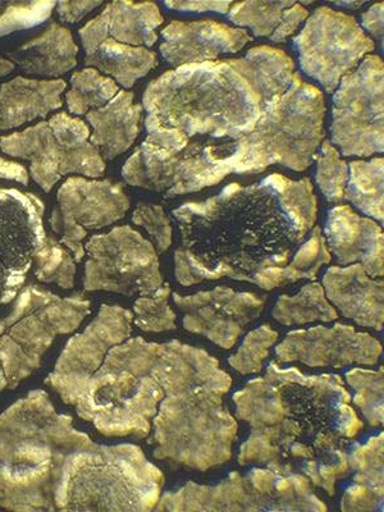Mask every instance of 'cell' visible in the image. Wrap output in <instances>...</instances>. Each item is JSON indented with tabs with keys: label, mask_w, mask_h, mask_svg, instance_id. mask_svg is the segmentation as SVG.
Wrapping results in <instances>:
<instances>
[{
	"label": "cell",
	"mask_w": 384,
	"mask_h": 512,
	"mask_svg": "<svg viewBox=\"0 0 384 512\" xmlns=\"http://www.w3.org/2000/svg\"><path fill=\"white\" fill-rule=\"evenodd\" d=\"M351 399L337 374L306 376L272 361L264 377L233 395L237 419L251 425L239 464L304 474L335 496L338 480L350 474L347 448L364 428Z\"/></svg>",
	"instance_id": "6da1fadb"
},
{
	"label": "cell",
	"mask_w": 384,
	"mask_h": 512,
	"mask_svg": "<svg viewBox=\"0 0 384 512\" xmlns=\"http://www.w3.org/2000/svg\"><path fill=\"white\" fill-rule=\"evenodd\" d=\"M182 246L175 251V276L190 287L223 277L256 285L267 269L286 267L305 237L263 180L230 184L214 198L173 210Z\"/></svg>",
	"instance_id": "7a4b0ae2"
},
{
	"label": "cell",
	"mask_w": 384,
	"mask_h": 512,
	"mask_svg": "<svg viewBox=\"0 0 384 512\" xmlns=\"http://www.w3.org/2000/svg\"><path fill=\"white\" fill-rule=\"evenodd\" d=\"M285 50L260 45L240 58L186 64L149 82L144 111L189 137L233 139L249 134L267 105L294 81Z\"/></svg>",
	"instance_id": "3957f363"
},
{
	"label": "cell",
	"mask_w": 384,
	"mask_h": 512,
	"mask_svg": "<svg viewBox=\"0 0 384 512\" xmlns=\"http://www.w3.org/2000/svg\"><path fill=\"white\" fill-rule=\"evenodd\" d=\"M59 414L48 393H27L0 415V506L79 511L100 445Z\"/></svg>",
	"instance_id": "277c9868"
},
{
	"label": "cell",
	"mask_w": 384,
	"mask_h": 512,
	"mask_svg": "<svg viewBox=\"0 0 384 512\" xmlns=\"http://www.w3.org/2000/svg\"><path fill=\"white\" fill-rule=\"evenodd\" d=\"M157 369L164 399L149 438L154 459L201 473L228 463L239 428L223 401L230 374L207 351L178 340L162 344Z\"/></svg>",
	"instance_id": "5b68a950"
},
{
	"label": "cell",
	"mask_w": 384,
	"mask_h": 512,
	"mask_svg": "<svg viewBox=\"0 0 384 512\" xmlns=\"http://www.w3.org/2000/svg\"><path fill=\"white\" fill-rule=\"evenodd\" d=\"M160 347L141 337L113 346L73 405L77 415L105 437H148L164 399Z\"/></svg>",
	"instance_id": "8992f818"
},
{
	"label": "cell",
	"mask_w": 384,
	"mask_h": 512,
	"mask_svg": "<svg viewBox=\"0 0 384 512\" xmlns=\"http://www.w3.org/2000/svg\"><path fill=\"white\" fill-rule=\"evenodd\" d=\"M326 112L322 90L296 72L286 93L265 107L249 134L237 139L244 158L235 173H262L273 164L306 171L326 136Z\"/></svg>",
	"instance_id": "52a82bcc"
},
{
	"label": "cell",
	"mask_w": 384,
	"mask_h": 512,
	"mask_svg": "<svg viewBox=\"0 0 384 512\" xmlns=\"http://www.w3.org/2000/svg\"><path fill=\"white\" fill-rule=\"evenodd\" d=\"M90 313V300L82 295L25 287L12 312L0 319V393L20 386L40 368L56 338L76 331Z\"/></svg>",
	"instance_id": "ba28073f"
},
{
	"label": "cell",
	"mask_w": 384,
	"mask_h": 512,
	"mask_svg": "<svg viewBox=\"0 0 384 512\" xmlns=\"http://www.w3.org/2000/svg\"><path fill=\"white\" fill-rule=\"evenodd\" d=\"M242 158L239 141L233 139L195 136L180 152L144 141L126 160L122 177L127 185L175 198L221 184Z\"/></svg>",
	"instance_id": "9c48e42d"
},
{
	"label": "cell",
	"mask_w": 384,
	"mask_h": 512,
	"mask_svg": "<svg viewBox=\"0 0 384 512\" xmlns=\"http://www.w3.org/2000/svg\"><path fill=\"white\" fill-rule=\"evenodd\" d=\"M304 474L253 469L248 477L232 472L217 486L189 482L160 496L155 511H327Z\"/></svg>",
	"instance_id": "30bf717a"
},
{
	"label": "cell",
	"mask_w": 384,
	"mask_h": 512,
	"mask_svg": "<svg viewBox=\"0 0 384 512\" xmlns=\"http://www.w3.org/2000/svg\"><path fill=\"white\" fill-rule=\"evenodd\" d=\"M91 130L85 121L70 113L54 114L22 131L0 137V150L11 158L30 163V176L50 192L63 176L102 177L107 164L90 143Z\"/></svg>",
	"instance_id": "8fae6325"
},
{
	"label": "cell",
	"mask_w": 384,
	"mask_h": 512,
	"mask_svg": "<svg viewBox=\"0 0 384 512\" xmlns=\"http://www.w3.org/2000/svg\"><path fill=\"white\" fill-rule=\"evenodd\" d=\"M331 143L344 157L384 152V64L369 54L333 93Z\"/></svg>",
	"instance_id": "7c38bea8"
},
{
	"label": "cell",
	"mask_w": 384,
	"mask_h": 512,
	"mask_svg": "<svg viewBox=\"0 0 384 512\" xmlns=\"http://www.w3.org/2000/svg\"><path fill=\"white\" fill-rule=\"evenodd\" d=\"M84 290L150 296L164 285L157 250L131 226L95 235L85 244Z\"/></svg>",
	"instance_id": "4fadbf2b"
},
{
	"label": "cell",
	"mask_w": 384,
	"mask_h": 512,
	"mask_svg": "<svg viewBox=\"0 0 384 512\" xmlns=\"http://www.w3.org/2000/svg\"><path fill=\"white\" fill-rule=\"evenodd\" d=\"M301 71L335 93L346 75L376 50L354 16L322 6L305 21L294 39Z\"/></svg>",
	"instance_id": "5bb4252c"
},
{
	"label": "cell",
	"mask_w": 384,
	"mask_h": 512,
	"mask_svg": "<svg viewBox=\"0 0 384 512\" xmlns=\"http://www.w3.org/2000/svg\"><path fill=\"white\" fill-rule=\"evenodd\" d=\"M50 227L76 263L84 260L82 244L89 231L103 230L126 217L131 201L121 184L82 176L67 178L57 192Z\"/></svg>",
	"instance_id": "9a60e30c"
},
{
	"label": "cell",
	"mask_w": 384,
	"mask_h": 512,
	"mask_svg": "<svg viewBox=\"0 0 384 512\" xmlns=\"http://www.w3.org/2000/svg\"><path fill=\"white\" fill-rule=\"evenodd\" d=\"M44 214L35 194L0 187V305L16 300L47 244Z\"/></svg>",
	"instance_id": "2e32d148"
},
{
	"label": "cell",
	"mask_w": 384,
	"mask_h": 512,
	"mask_svg": "<svg viewBox=\"0 0 384 512\" xmlns=\"http://www.w3.org/2000/svg\"><path fill=\"white\" fill-rule=\"evenodd\" d=\"M132 324L134 313L131 310L120 305H102L93 322L67 342L45 383L64 404L75 405L108 351L131 337Z\"/></svg>",
	"instance_id": "e0dca14e"
},
{
	"label": "cell",
	"mask_w": 384,
	"mask_h": 512,
	"mask_svg": "<svg viewBox=\"0 0 384 512\" xmlns=\"http://www.w3.org/2000/svg\"><path fill=\"white\" fill-rule=\"evenodd\" d=\"M382 352L383 346L376 337L341 323L296 329L276 347L280 363H301L309 368L374 367Z\"/></svg>",
	"instance_id": "ac0fdd59"
},
{
	"label": "cell",
	"mask_w": 384,
	"mask_h": 512,
	"mask_svg": "<svg viewBox=\"0 0 384 512\" xmlns=\"http://www.w3.org/2000/svg\"><path fill=\"white\" fill-rule=\"evenodd\" d=\"M172 296L184 313L186 331L208 338L223 350H231L237 344L265 306L263 297L254 292H237L226 286L186 296L175 292Z\"/></svg>",
	"instance_id": "d6986e66"
},
{
	"label": "cell",
	"mask_w": 384,
	"mask_h": 512,
	"mask_svg": "<svg viewBox=\"0 0 384 512\" xmlns=\"http://www.w3.org/2000/svg\"><path fill=\"white\" fill-rule=\"evenodd\" d=\"M159 52L177 68L186 64L218 61L223 54H235L253 41L249 32L212 20L172 21L164 27Z\"/></svg>",
	"instance_id": "ffe728a7"
},
{
	"label": "cell",
	"mask_w": 384,
	"mask_h": 512,
	"mask_svg": "<svg viewBox=\"0 0 384 512\" xmlns=\"http://www.w3.org/2000/svg\"><path fill=\"white\" fill-rule=\"evenodd\" d=\"M324 239L337 265H363L369 277L384 274V235L374 219L360 216L350 205L329 210Z\"/></svg>",
	"instance_id": "44dd1931"
},
{
	"label": "cell",
	"mask_w": 384,
	"mask_h": 512,
	"mask_svg": "<svg viewBox=\"0 0 384 512\" xmlns=\"http://www.w3.org/2000/svg\"><path fill=\"white\" fill-rule=\"evenodd\" d=\"M322 286L329 303L360 327L381 332L384 323V282L369 277L363 265L328 268Z\"/></svg>",
	"instance_id": "7402d4cb"
},
{
	"label": "cell",
	"mask_w": 384,
	"mask_h": 512,
	"mask_svg": "<svg viewBox=\"0 0 384 512\" xmlns=\"http://www.w3.org/2000/svg\"><path fill=\"white\" fill-rule=\"evenodd\" d=\"M67 82L17 76L0 86V132L16 130L62 108Z\"/></svg>",
	"instance_id": "603a6c76"
},
{
	"label": "cell",
	"mask_w": 384,
	"mask_h": 512,
	"mask_svg": "<svg viewBox=\"0 0 384 512\" xmlns=\"http://www.w3.org/2000/svg\"><path fill=\"white\" fill-rule=\"evenodd\" d=\"M143 105L135 102L131 91L121 90L104 107L86 114L93 132L90 143L104 160H113L134 146L140 134Z\"/></svg>",
	"instance_id": "cb8c5ba5"
},
{
	"label": "cell",
	"mask_w": 384,
	"mask_h": 512,
	"mask_svg": "<svg viewBox=\"0 0 384 512\" xmlns=\"http://www.w3.org/2000/svg\"><path fill=\"white\" fill-rule=\"evenodd\" d=\"M77 47L72 32L59 24H52L38 38L22 45L15 59L27 75L56 80L77 66Z\"/></svg>",
	"instance_id": "d4e9b609"
},
{
	"label": "cell",
	"mask_w": 384,
	"mask_h": 512,
	"mask_svg": "<svg viewBox=\"0 0 384 512\" xmlns=\"http://www.w3.org/2000/svg\"><path fill=\"white\" fill-rule=\"evenodd\" d=\"M85 64L128 90L157 68L159 61L157 53L148 48L132 47L109 38L93 54L85 56Z\"/></svg>",
	"instance_id": "484cf974"
},
{
	"label": "cell",
	"mask_w": 384,
	"mask_h": 512,
	"mask_svg": "<svg viewBox=\"0 0 384 512\" xmlns=\"http://www.w3.org/2000/svg\"><path fill=\"white\" fill-rule=\"evenodd\" d=\"M109 36L132 47L152 48L158 41L157 30L164 24L158 4L117 0L104 7Z\"/></svg>",
	"instance_id": "4316f807"
},
{
	"label": "cell",
	"mask_w": 384,
	"mask_h": 512,
	"mask_svg": "<svg viewBox=\"0 0 384 512\" xmlns=\"http://www.w3.org/2000/svg\"><path fill=\"white\" fill-rule=\"evenodd\" d=\"M344 200L350 201L365 216L384 221V159L354 160L349 164V177Z\"/></svg>",
	"instance_id": "83f0119b"
},
{
	"label": "cell",
	"mask_w": 384,
	"mask_h": 512,
	"mask_svg": "<svg viewBox=\"0 0 384 512\" xmlns=\"http://www.w3.org/2000/svg\"><path fill=\"white\" fill-rule=\"evenodd\" d=\"M272 317L282 326H304V324L335 322L338 312L326 297L318 282L303 286L295 296L282 295L272 310Z\"/></svg>",
	"instance_id": "f1b7e54d"
},
{
	"label": "cell",
	"mask_w": 384,
	"mask_h": 512,
	"mask_svg": "<svg viewBox=\"0 0 384 512\" xmlns=\"http://www.w3.org/2000/svg\"><path fill=\"white\" fill-rule=\"evenodd\" d=\"M276 191L281 207L304 237L313 230L318 218V200L310 178L291 180L280 173L264 178Z\"/></svg>",
	"instance_id": "f546056e"
},
{
	"label": "cell",
	"mask_w": 384,
	"mask_h": 512,
	"mask_svg": "<svg viewBox=\"0 0 384 512\" xmlns=\"http://www.w3.org/2000/svg\"><path fill=\"white\" fill-rule=\"evenodd\" d=\"M120 91V86L111 77L93 67L82 68L71 77V89L66 93L68 111L73 116H86L111 102Z\"/></svg>",
	"instance_id": "4dcf8cb0"
},
{
	"label": "cell",
	"mask_w": 384,
	"mask_h": 512,
	"mask_svg": "<svg viewBox=\"0 0 384 512\" xmlns=\"http://www.w3.org/2000/svg\"><path fill=\"white\" fill-rule=\"evenodd\" d=\"M384 370L352 368L346 373V382L355 391L354 404L358 406L369 427L384 424Z\"/></svg>",
	"instance_id": "1f68e13d"
},
{
	"label": "cell",
	"mask_w": 384,
	"mask_h": 512,
	"mask_svg": "<svg viewBox=\"0 0 384 512\" xmlns=\"http://www.w3.org/2000/svg\"><path fill=\"white\" fill-rule=\"evenodd\" d=\"M292 0L287 2H263V0H249V2L233 3L228 12L232 24L240 27H249L256 38H271L276 27L280 25L283 12L291 7Z\"/></svg>",
	"instance_id": "d6a6232c"
},
{
	"label": "cell",
	"mask_w": 384,
	"mask_h": 512,
	"mask_svg": "<svg viewBox=\"0 0 384 512\" xmlns=\"http://www.w3.org/2000/svg\"><path fill=\"white\" fill-rule=\"evenodd\" d=\"M76 260L61 242L49 236L36 258L34 274L40 282L71 290L76 282Z\"/></svg>",
	"instance_id": "836d02e7"
},
{
	"label": "cell",
	"mask_w": 384,
	"mask_h": 512,
	"mask_svg": "<svg viewBox=\"0 0 384 512\" xmlns=\"http://www.w3.org/2000/svg\"><path fill=\"white\" fill-rule=\"evenodd\" d=\"M317 173L315 181L320 192L328 203L338 204L344 200L347 177H349V164L341 158L336 146L329 140L320 144V152L315 157Z\"/></svg>",
	"instance_id": "e575fe53"
},
{
	"label": "cell",
	"mask_w": 384,
	"mask_h": 512,
	"mask_svg": "<svg viewBox=\"0 0 384 512\" xmlns=\"http://www.w3.org/2000/svg\"><path fill=\"white\" fill-rule=\"evenodd\" d=\"M171 294V286L164 283L153 295L137 297L134 305L135 326L148 333L175 331L177 315L168 304Z\"/></svg>",
	"instance_id": "d590c367"
},
{
	"label": "cell",
	"mask_w": 384,
	"mask_h": 512,
	"mask_svg": "<svg viewBox=\"0 0 384 512\" xmlns=\"http://www.w3.org/2000/svg\"><path fill=\"white\" fill-rule=\"evenodd\" d=\"M278 337V332L269 324H263L248 333L239 350L228 358V364L242 376L262 372L264 360L268 358L269 350L277 344Z\"/></svg>",
	"instance_id": "8d00e7d4"
},
{
	"label": "cell",
	"mask_w": 384,
	"mask_h": 512,
	"mask_svg": "<svg viewBox=\"0 0 384 512\" xmlns=\"http://www.w3.org/2000/svg\"><path fill=\"white\" fill-rule=\"evenodd\" d=\"M56 7L57 2H50V0H38V2L0 0V38L44 24L52 16Z\"/></svg>",
	"instance_id": "74e56055"
},
{
	"label": "cell",
	"mask_w": 384,
	"mask_h": 512,
	"mask_svg": "<svg viewBox=\"0 0 384 512\" xmlns=\"http://www.w3.org/2000/svg\"><path fill=\"white\" fill-rule=\"evenodd\" d=\"M384 434L372 437L364 445H356L349 455L350 470H354V483L384 489L383 450Z\"/></svg>",
	"instance_id": "f35d334b"
},
{
	"label": "cell",
	"mask_w": 384,
	"mask_h": 512,
	"mask_svg": "<svg viewBox=\"0 0 384 512\" xmlns=\"http://www.w3.org/2000/svg\"><path fill=\"white\" fill-rule=\"evenodd\" d=\"M132 222L148 232L158 254H164L171 248L173 227L162 205L140 203L132 214Z\"/></svg>",
	"instance_id": "ab89813d"
},
{
	"label": "cell",
	"mask_w": 384,
	"mask_h": 512,
	"mask_svg": "<svg viewBox=\"0 0 384 512\" xmlns=\"http://www.w3.org/2000/svg\"><path fill=\"white\" fill-rule=\"evenodd\" d=\"M384 489L354 483L346 489L341 500L345 512L378 511L383 509Z\"/></svg>",
	"instance_id": "60d3db41"
},
{
	"label": "cell",
	"mask_w": 384,
	"mask_h": 512,
	"mask_svg": "<svg viewBox=\"0 0 384 512\" xmlns=\"http://www.w3.org/2000/svg\"><path fill=\"white\" fill-rule=\"evenodd\" d=\"M79 36L86 56L93 54L105 40L111 38L109 36L107 13H105L104 9L93 20H90L88 24L81 27Z\"/></svg>",
	"instance_id": "b9f144b4"
},
{
	"label": "cell",
	"mask_w": 384,
	"mask_h": 512,
	"mask_svg": "<svg viewBox=\"0 0 384 512\" xmlns=\"http://www.w3.org/2000/svg\"><path fill=\"white\" fill-rule=\"evenodd\" d=\"M310 16L309 9L301 3H294L283 12L280 25L276 27L271 38L273 43H285L288 38L295 34L303 22Z\"/></svg>",
	"instance_id": "7bdbcfd3"
},
{
	"label": "cell",
	"mask_w": 384,
	"mask_h": 512,
	"mask_svg": "<svg viewBox=\"0 0 384 512\" xmlns=\"http://www.w3.org/2000/svg\"><path fill=\"white\" fill-rule=\"evenodd\" d=\"M232 4L233 2H214V0H168L164 6L178 12H216L219 15H228Z\"/></svg>",
	"instance_id": "ee69618b"
},
{
	"label": "cell",
	"mask_w": 384,
	"mask_h": 512,
	"mask_svg": "<svg viewBox=\"0 0 384 512\" xmlns=\"http://www.w3.org/2000/svg\"><path fill=\"white\" fill-rule=\"evenodd\" d=\"M100 6H103L100 0H79V2H58L56 9L61 20L75 25Z\"/></svg>",
	"instance_id": "f6af8a7d"
},
{
	"label": "cell",
	"mask_w": 384,
	"mask_h": 512,
	"mask_svg": "<svg viewBox=\"0 0 384 512\" xmlns=\"http://www.w3.org/2000/svg\"><path fill=\"white\" fill-rule=\"evenodd\" d=\"M384 4L376 3L370 6L367 11L361 15V29L370 39L374 38L381 43L383 49V34H384Z\"/></svg>",
	"instance_id": "bcb514c9"
},
{
	"label": "cell",
	"mask_w": 384,
	"mask_h": 512,
	"mask_svg": "<svg viewBox=\"0 0 384 512\" xmlns=\"http://www.w3.org/2000/svg\"><path fill=\"white\" fill-rule=\"evenodd\" d=\"M0 178L26 186L30 182V172L21 163L0 157Z\"/></svg>",
	"instance_id": "7dc6e473"
},
{
	"label": "cell",
	"mask_w": 384,
	"mask_h": 512,
	"mask_svg": "<svg viewBox=\"0 0 384 512\" xmlns=\"http://www.w3.org/2000/svg\"><path fill=\"white\" fill-rule=\"evenodd\" d=\"M15 68V62H13L12 59L0 56V77L11 75V73L15 71Z\"/></svg>",
	"instance_id": "c3c4849f"
},
{
	"label": "cell",
	"mask_w": 384,
	"mask_h": 512,
	"mask_svg": "<svg viewBox=\"0 0 384 512\" xmlns=\"http://www.w3.org/2000/svg\"><path fill=\"white\" fill-rule=\"evenodd\" d=\"M332 4H333V6H336L338 8H346V9H350V11H356V9H359L368 3L367 2H335Z\"/></svg>",
	"instance_id": "681fc988"
}]
</instances>
